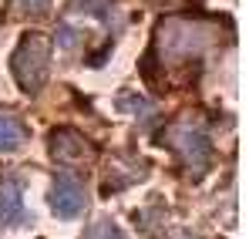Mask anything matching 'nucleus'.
<instances>
[{
	"label": "nucleus",
	"mask_w": 249,
	"mask_h": 239,
	"mask_svg": "<svg viewBox=\"0 0 249 239\" xmlns=\"http://www.w3.org/2000/svg\"><path fill=\"white\" fill-rule=\"evenodd\" d=\"M219 31L212 20H196V17H165L155 31V47L148 54V68L162 64V68H185L202 61L209 47L215 44Z\"/></svg>",
	"instance_id": "obj_1"
},
{
	"label": "nucleus",
	"mask_w": 249,
	"mask_h": 239,
	"mask_svg": "<svg viewBox=\"0 0 249 239\" xmlns=\"http://www.w3.org/2000/svg\"><path fill=\"white\" fill-rule=\"evenodd\" d=\"M47 68H51V44H47V37L37 34V31L24 34L17 51H14V57H10V71H14L17 84L27 94H37L44 88V81H47Z\"/></svg>",
	"instance_id": "obj_2"
},
{
	"label": "nucleus",
	"mask_w": 249,
	"mask_h": 239,
	"mask_svg": "<svg viewBox=\"0 0 249 239\" xmlns=\"http://www.w3.org/2000/svg\"><path fill=\"white\" fill-rule=\"evenodd\" d=\"M168 142L175 148V155L182 159L189 175H202L212 162V145H209V135L196 125V121H178L168 128Z\"/></svg>",
	"instance_id": "obj_3"
},
{
	"label": "nucleus",
	"mask_w": 249,
	"mask_h": 239,
	"mask_svg": "<svg viewBox=\"0 0 249 239\" xmlns=\"http://www.w3.org/2000/svg\"><path fill=\"white\" fill-rule=\"evenodd\" d=\"M84 202H88L84 185L71 172H61V175L54 179V185H51V209H54L61 219H74L84 209Z\"/></svg>",
	"instance_id": "obj_4"
},
{
	"label": "nucleus",
	"mask_w": 249,
	"mask_h": 239,
	"mask_svg": "<svg viewBox=\"0 0 249 239\" xmlns=\"http://www.w3.org/2000/svg\"><path fill=\"white\" fill-rule=\"evenodd\" d=\"M51 155L61 165H78V162H84L91 155V148H88L84 135H78L74 128H57L51 135Z\"/></svg>",
	"instance_id": "obj_5"
},
{
	"label": "nucleus",
	"mask_w": 249,
	"mask_h": 239,
	"mask_svg": "<svg viewBox=\"0 0 249 239\" xmlns=\"http://www.w3.org/2000/svg\"><path fill=\"white\" fill-rule=\"evenodd\" d=\"M27 222V209L20 199V182L17 179H0V229Z\"/></svg>",
	"instance_id": "obj_6"
},
{
	"label": "nucleus",
	"mask_w": 249,
	"mask_h": 239,
	"mask_svg": "<svg viewBox=\"0 0 249 239\" xmlns=\"http://www.w3.org/2000/svg\"><path fill=\"white\" fill-rule=\"evenodd\" d=\"M24 145V125L17 118H3L0 115V152H14Z\"/></svg>",
	"instance_id": "obj_7"
},
{
	"label": "nucleus",
	"mask_w": 249,
	"mask_h": 239,
	"mask_svg": "<svg viewBox=\"0 0 249 239\" xmlns=\"http://www.w3.org/2000/svg\"><path fill=\"white\" fill-rule=\"evenodd\" d=\"M118 108H131L138 118H142V115H148V121L159 115V111H155V105H152V101H145V98H122V101H118Z\"/></svg>",
	"instance_id": "obj_8"
},
{
	"label": "nucleus",
	"mask_w": 249,
	"mask_h": 239,
	"mask_svg": "<svg viewBox=\"0 0 249 239\" xmlns=\"http://www.w3.org/2000/svg\"><path fill=\"white\" fill-rule=\"evenodd\" d=\"M57 44H61L64 51H71V47L78 44V31H74V27H68V24H64V27H57Z\"/></svg>",
	"instance_id": "obj_9"
},
{
	"label": "nucleus",
	"mask_w": 249,
	"mask_h": 239,
	"mask_svg": "<svg viewBox=\"0 0 249 239\" xmlns=\"http://www.w3.org/2000/svg\"><path fill=\"white\" fill-rule=\"evenodd\" d=\"M17 3H20L24 10H44V7H47L51 0H17Z\"/></svg>",
	"instance_id": "obj_10"
}]
</instances>
